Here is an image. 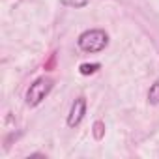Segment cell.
Wrapping results in <instances>:
<instances>
[{
  "instance_id": "obj_1",
  "label": "cell",
  "mask_w": 159,
  "mask_h": 159,
  "mask_svg": "<svg viewBox=\"0 0 159 159\" xmlns=\"http://www.w3.org/2000/svg\"><path fill=\"white\" fill-rule=\"evenodd\" d=\"M77 45L84 52H101L109 45V36L101 28H92V30H86L79 36Z\"/></svg>"
},
{
  "instance_id": "obj_2",
  "label": "cell",
  "mask_w": 159,
  "mask_h": 159,
  "mask_svg": "<svg viewBox=\"0 0 159 159\" xmlns=\"http://www.w3.org/2000/svg\"><path fill=\"white\" fill-rule=\"evenodd\" d=\"M52 84L54 83H52L51 77H39V79H36V81L30 84L28 92H26V103L30 107H38L49 96V92L52 90Z\"/></svg>"
},
{
  "instance_id": "obj_3",
  "label": "cell",
  "mask_w": 159,
  "mask_h": 159,
  "mask_svg": "<svg viewBox=\"0 0 159 159\" xmlns=\"http://www.w3.org/2000/svg\"><path fill=\"white\" fill-rule=\"evenodd\" d=\"M84 114H86V99L81 96V98H77L71 103V109H69V114H67V125L69 127H77L83 122Z\"/></svg>"
},
{
  "instance_id": "obj_4",
  "label": "cell",
  "mask_w": 159,
  "mask_h": 159,
  "mask_svg": "<svg viewBox=\"0 0 159 159\" xmlns=\"http://www.w3.org/2000/svg\"><path fill=\"white\" fill-rule=\"evenodd\" d=\"M148 101L152 105H159V81L150 86V90H148Z\"/></svg>"
},
{
  "instance_id": "obj_5",
  "label": "cell",
  "mask_w": 159,
  "mask_h": 159,
  "mask_svg": "<svg viewBox=\"0 0 159 159\" xmlns=\"http://www.w3.org/2000/svg\"><path fill=\"white\" fill-rule=\"evenodd\" d=\"M99 67H101V64H98V62H94V64H81L79 71H81L83 75H92V73H96Z\"/></svg>"
},
{
  "instance_id": "obj_6",
  "label": "cell",
  "mask_w": 159,
  "mask_h": 159,
  "mask_svg": "<svg viewBox=\"0 0 159 159\" xmlns=\"http://www.w3.org/2000/svg\"><path fill=\"white\" fill-rule=\"evenodd\" d=\"M92 133H94V137H96L98 140H101L103 135H105V124H103L101 120H98V122L94 124V127H92Z\"/></svg>"
},
{
  "instance_id": "obj_7",
  "label": "cell",
  "mask_w": 159,
  "mask_h": 159,
  "mask_svg": "<svg viewBox=\"0 0 159 159\" xmlns=\"http://www.w3.org/2000/svg\"><path fill=\"white\" fill-rule=\"evenodd\" d=\"M64 6H69V8H84L90 0H60Z\"/></svg>"
},
{
  "instance_id": "obj_8",
  "label": "cell",
  "mask_w": 159,
  "mask_h": 159,
  "mask_svg": "<svg viewBox=\"0 0 159 159\" xmlns=\"http://www.w3.org/2000/svg\"><path fill=\"white\" fill-rule=\"evenodd\" d=\"M43 67H45L47 71H52V69L56 67V52H52V54L49 56V60L45 62V66H43Z\"/></svg>"
}]
</instances>
